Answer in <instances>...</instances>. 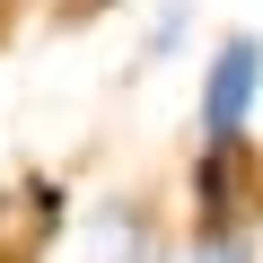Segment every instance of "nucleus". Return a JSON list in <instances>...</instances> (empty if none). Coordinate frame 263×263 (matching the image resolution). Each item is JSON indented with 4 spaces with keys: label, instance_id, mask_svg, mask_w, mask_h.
<instances>
[{
    "label": "nucleus",
    "instance_id": "1",
    "mask_svg": "<svg viewBox=\"0 0 263 263\" xmlns=\"http://www.w3.org/2000/svg\"><path fill=\"white\" fill-rule=\"evenodd\" d=\"M254 97H263V44H254V35H228V44L211 53V70H202V141H211V149H237V141H246Z\"/></svg>",
    "mask_w": 263,
    "mask_h": 263
},
{
    "label": "nucleus",
    "instance_id": "2",
    "mask_svg": "<svg viewBox=\"0 0 263 263\" xmlns=\"http://www.w3.org/2000/svg\"><path fill=\"white\" fill-rule=\"evenodd\" d=\"M193 263H254V237L246 228H202L193 237Z\"/></svg>",
    "mask_w": 263,
    "mask_h": 263
},
{
    "label": "nucleus",
    "instance_id": "3",
    "mask_svg": "<svg viewBox=\"0 0 263 263\" xmlns=\"http://www.w3.org/2000/svg\"><path fill=\"white\" fill-rule=\"evenodd\" d=\"M184 18H193V0H167V9H158V27H149V62H167V53H176Z\"/></svg>",
    "mask_w": 263,
    "mask_h": 263
},
{
    "label": "nucleus",
    "instance_id": "4",
    "mask_svg": "<svg viewBox=\"0 0 263 263\" xmlns=\"http://www.w3.org/2000/svg\"><path fill=\"white\" fill-rule=\"evenodd\" d=\"M254 263H263V228H254Z\"/></svg>",
    "mask_w": 263,
    "mask_h": 263
}]
</instances>
